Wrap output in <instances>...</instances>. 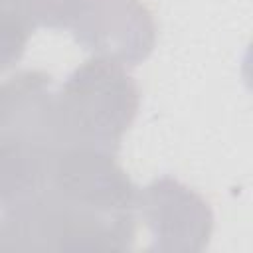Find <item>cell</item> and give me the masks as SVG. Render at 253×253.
<instances>
[{
    "mask_svg": "<svg viewBox=\"0 0 253 253\" xmlns=\"http://www.w3.org/2000/svg\"><path fill=\"white\" fill-rule=\"evenodd\" d=\"M49 83L42 71H24L0 85V140L59 148Z\"/></svg>",
    "mask_w": 253,
    "mask_h": 253,
    "instance_id": "5",
    "label": "cell"
},
{
    "mask_svg": "<svg viewBox=\"0 0 253 253\" xmlns=\"http://www.w3.org/2000/svg\"><path fill=\"white\" fill-rule=\"evenodd\" d=\"M87 0H16L28 22L34 26H71Z\"/></svg>",
    "mask_w": 253,
    "mask_h": 253,
    "instance_id": "8",
    "label": "cell"
},
{
    "mask_svg": "<svg viewBox=\"0 0 253 253\" xmlns=\"http://www.w3.org/2000/svg\"><path fill=\"white\" fill-rule=\"evenodd\" d=\"M71 28L81 45L121 65L146 59L156 38L152 14L140 0H87Z\"/></svg>",
    "mask_w": 253,
    "mask_h": 253,
    "instance_id": "3",
    "label": "cell"
},
{
    "mask_svg": "<svg viewBox=\"0 0 253 253\" xmlns=\"http://www.w3.org/2000/svg\"><path fill=\"white\" fill-rule=\"evenodd\" d=\"M49 148L0 140V206H10L40 194L45 188Z\"/></svg>",
    "mask_w": 253,
    "mask_h": 253,
    "instance_id": "6",
    "label": "cell"
},
{
    "mask_svg": "<svg viewBox=\"0 0 253 253\" xmlns=\"http://www.w3.org/2000/svg\"><path fill=\"white\" fill-rule=\"evenodd\" d=\"M0 2H4V0H0Z\"/></svg>",
    "mask_w": 253,
    "mask_h": 253,
    "instance_id": "9",
    "label": "cell"
},
{
    "mask_svg": "<svg viewBox=\"0 0 253 253\" xmlns=\"http://www.w3.org/2000/svg\"><path fill=\"white\" fill-rule=\"evenodd\" d=\"M134 206L150 227L156 249L200 251L211 235L213 215L208 202L172 178L154 180L136 192Z\"/></svg>",
    "mask_w": 253,
    "mask_h": 253,
    "instance_id": "4",
    "label": "cell"
},
{
    "mask_svg": "<svg viewBox=\"0 0 253 253\" xmlns=\"http://www.w3.org/2000/svg\"><path fill=\"white\" fill-rule=\"evenodd\" d=\"M45 192L79 210L123 215L130 213L136 190L109 150L61 146L51 152Z\"/></svg>",
    "mask_w": 253,
    "mask_h": 253,
    "instance_id": "2",
    "label": "cell"
},
{
    "mask_svg": "<svg viewBox=\"0 0 253 253\" xmlns=\"http://www.w3.org/2000/svg\"><path fill=\"white\" fill-rule=\"evenodd\" d=\"M32 24L16 0L0 2V69L10 67L24 53Z\"/></svg>",
    "mask_w": 253,
    "mask_h": 253,
    "instance_id": "7",
    "label": "cell"
},
{
    "mask_svg": "<svg viewBox=\"0 0 253 253\" xmlns=\"http://www.w3.org/2000/svg\"><path fill=\"white\" fill-rule=\"evenodd\" d=\"M138 111V89L125 65L93 57L77 67L55 95V128L61 146L113 152Z\"/></svg>",
    "mask_w": 253,
    "mask_h": 253,
    "instance_id": "1",
    "label": "cell"
}]
</instances>
